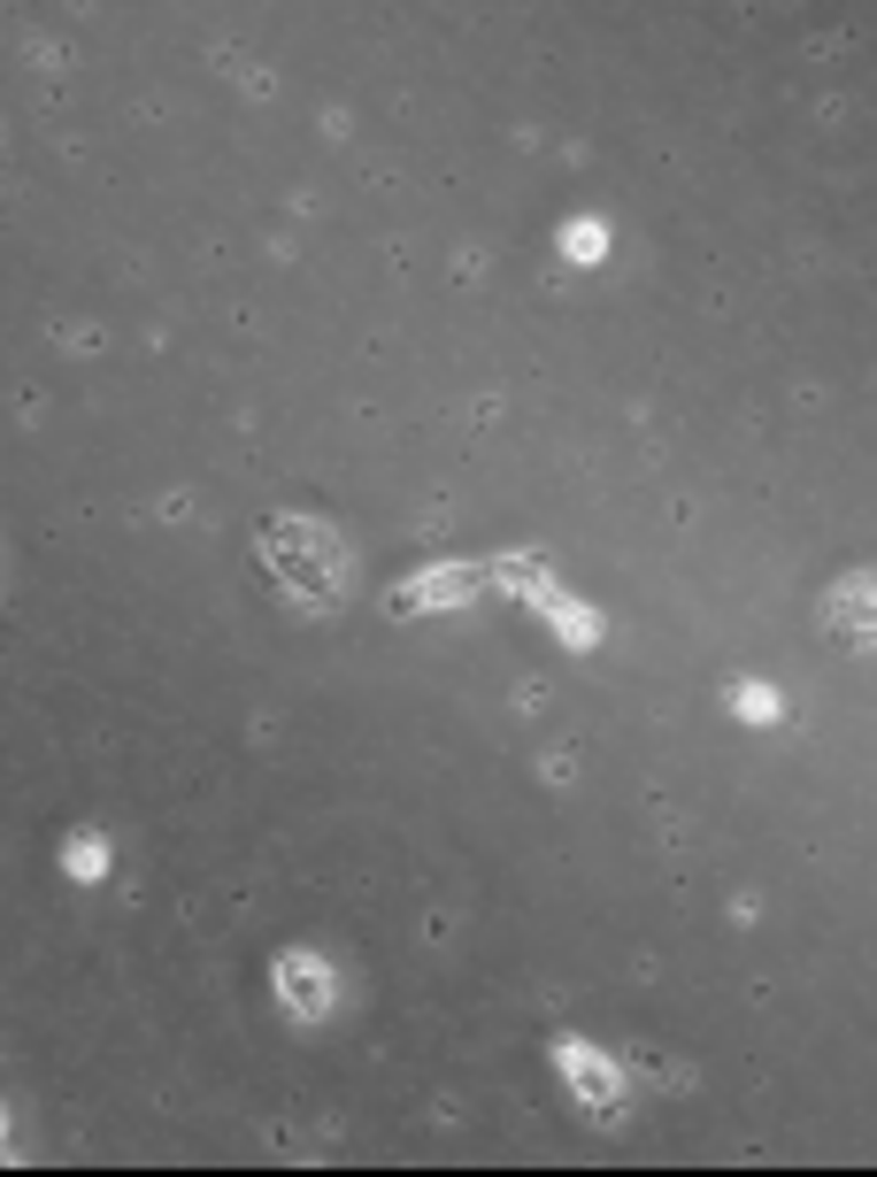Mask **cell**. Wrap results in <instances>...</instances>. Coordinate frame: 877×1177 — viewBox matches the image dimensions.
<instances>
[{
  "label": "cell",
  "instance_id": "cell-2",
  "mask_svg": "<svg viewBox=\"0 0 877 1177\" xmlns=\"http://www.w3.org/2000/svg\"><path fill=\"white\" fill-rule=\"evenodd\" d=\"M824 632H832L847 655H877V570H847V577L824 593Z\"/></svg>",
  "mask_w": 877,
  "mask_h": 1177
},
{
  "label": "cell",
  "instance_id": "cell-1",
  "mask_svg": "<svg viewBox=\"0 0 877 1177\" xmlns=\"http://www.w3.org/2000/svg\"><path fill=\"white\" fill-rule=\"evenodd\" d=\"M254 554H262L270 585L285 593V608L324 616V608L347 601L354 554H347V539H340L332 523H316V515H270V523L254 531Z\"/></svg>",
  "mask_w": 877,
  "mask_h": 1177
}]
</instances>
